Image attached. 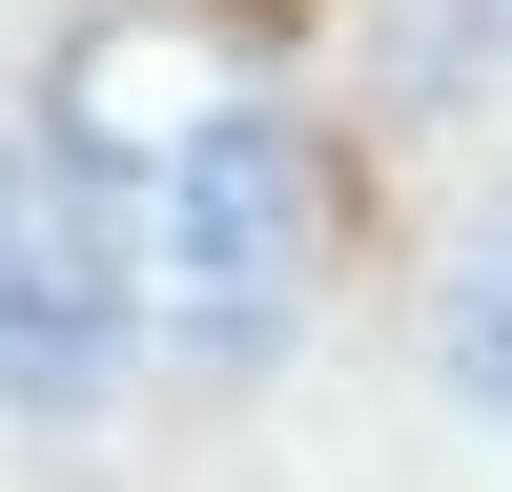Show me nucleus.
Listing matches in <instances>:
<instances>
[{
	"mask_svg": "<svg viewBox=\"0 0 512 492\" xmlns=\"http://www.w3.org/2000/svg\"><path fill=\"white\" fill-rule=\"evenodd\" d=\"M144 246H164V287H185L205 349H267V328L308 308V246H328V164H308V123H287V103L185 123V144H164Z\"/></svg>",
	"mask_w": 512,
	"mask_h": 492,
	"instance_id": "1",
	"label": "nucleus"
},
{
	"mask_svg": "<svg viewBox=\"0 0 512 492\" xmlns=\"http://www.w3.org/2000/svg\"><path fill=\"white\" fill-rule=\"evenodd\" d=\"M123 328H144L123 226H103V205H82L41 144H0V390H21V410L123 390Z\"/></svg>",
	"mask_w": 512,
	"mask_h": 492,
	"instance_id": "2",
	"label": "nucleus"
},
{
	"mask_svg": "<svg viewBox=\"0 0 512 492\" xmlns=\"http://www.w3.org/2000/svg\"><path fill=\"white\" fill-rule=\"evenodd\" d=\"M431 349H451L472 410H512V205H472V246H451V287H431Z\"/></svg>",
	"mask_w": 512,
	"mask_h": 492,
	"instance_id": "3",
	"label": "nucleus"
},
{
	"mask_svg": "<svg viewBox=\"0 0 512 492\" xmlns=\"http://www.w3.org/2000/svg\"><path fill=\"white\" fill-rule=\"evenodd\" d=\"M472 21H492V41H512V0H472Z\"/></svg>",
	"mask_w": 512,
	"mask_h": 492,
	"instance_id": "4",
	"label": "nucleus"
}]
</instances>
